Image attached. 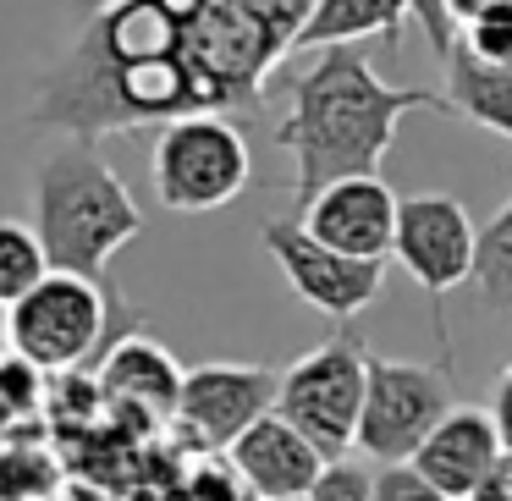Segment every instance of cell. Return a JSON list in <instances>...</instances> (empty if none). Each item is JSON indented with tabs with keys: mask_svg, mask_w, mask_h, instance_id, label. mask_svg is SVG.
<instances>
[{
	"mask_svg": "<svg viewBox=\"0 0 512 501\" xmlns=\"http://www.w3.org/2000/svg\"><path fill=\"white\" fill-rule=\"evenodd\" d=\"M413 111L452 116V100L386 83L358 45H325L287 83V122L276 127V144H287L292 166H298V193H292L298 210L336 177L380 171L397 122Z\"/></svg>",
	"mask_w": 512,
	"mask_h": 501,
	"instance_id": "6da1fadb",
	"label": "cell"
},
{
	"mask_svg": "<svg viewBox=\"0 0 512 501\" xmlns=\"http://www.w3.org/2000/svg\"><path fill=\"white\" fill-rule=\"evenodd\" d=\"M34 232L50 254V270L105 281V265L144 232V210L94 138H67L34 166Z\"/></svg>",
	"mask_w": 512,
	"mask_h": 501,
	"instance_id": "7a4b0ae2",
	"label": "cell"
},
{
	"mask_svg": "<svg viewBox=\"0 0 512 501\" xmlns=\"http://www.w3.org/2000/svg\"><path fill=\"white\" fill-rule=\"evenodd\" d=\"M111 309L116 298L105 281L78 276V270H50L34 292L6 309V342L34 375H67L83 369L111 336Z\"/></svg>",
	"mask_w": 512,
	"mask_h": 501,
	"instance_id": "3957f363",
	"label": "cell"
},
{
	"mask_svg": "<svg viewBox=\"0 0 512 501\" xmlns=\"http://www.w3.org/2000/svg\"><path fill=\"white\" fill-rule=\"evenodd\" d=\"M149 177H155V199L171 215H210L248 188L254 155L243 127H232L221 111H193L155 133Z\"/></svg>",
	"mask_w": 512,
	"mask_h": 501,
	"instance_id": "277c9868",
	"label": "cell"
},
{
	"mask_svg": "<svg viewBox=\"0 0 512 501\" xmlns=\"http://www.w3.org/2000/svg\"><path fill=\"white\" fill-rule=\"evenodd\" d=\"M364 386H369V347L342 325L320 347H309L298 364L281 369L276 413L287 424H298L325 457H347L358 446Z\"/></svg>",
	"mask_w": 512,
	"mask_h": 501,
	"instance_id": "5b68a950",
	"label": "cell"
},
{
	"mask_svg": "<svg viewBox=\"0 0 512 501\" xmlns=\"http://www.w3.org/2000/svg\"><path fill=\"white\" fill-rule=\"evenodd\" d=\"M452 375L435 364L369 353L364 419H358V452L375 463H408L424 446V435L452 413Z\"/></svg>",
	"mask_w": 512,
	"mask_h": 501,
	"instance_id": "8992f818",
	"label": "cell"
},
{
	"mask_svg": "<svg viewBox=\"0 0 512 501\" xmlns=\"http://www.w3.org/2000/svg\"><path fill=\"white\" fill-rule=\"evenodd\" d=\"M474 254H479V226H474L463 199H452V193H413V199H402L391 259L424 287L430 320H435V342L441 347H446L441 298L457 281H474Z\"/></svg>",
	"mask_w": 512,
	"mask_h": 501,
	"instance_id": "52a82bcc",
	"label": "cell"
},
{
	"mask_svg": "<svg viewBox=\"0 0 512 501\" xmlns=\"http://www.w3.org/2000/svg\"><path fill=\"white\" fill-rule=\"evenodd\" d=\"M265 254L276 259V270L287 276V287L298 292L309 309L331 314L336 325H347L353 314H364L380 298V281H386V259H358L342 248L320 243L303 221H265L259 232Z\"/></svg>",
	"mask_w": 512,
	"mask_h": 501,
	"instance_id": "ba28073f",
	"label": "cell"
},
{
	"mask_svg": "<svg viewBox=\"0 0 512 501\" xmlns=\"http://www.w3.org/2000/svg\"><path fill=\"white\" fill-rule=\"evenodd\" d=\"M281 369L270 364H199L182 380L177 424L210 452H232V441L259 424L265 413H276Z\"/></svg>",
	"mask_w": 512,
	"mask_h": 501,
	"instance_id": "9c48e42d",
	"label": "cell"
},
{
	"mask_svg": "<svg viewBox=\"0 0 512 501\" xmlns=\"http://www.w3.org/2000/svg\"><path fill=\"white\" fill-rule=\"evenodd\" d=\"M397 210L402 199L380 182V171H364V177H336L331 188H320L298 210V221L342 254L386 259L397 243Z\"/></svg>",
	"mask_w": 512,
	"mask_h": 501,
	"instance_id": "30bf717a",
	"label": "cell"
},
{
	"mask_svg": "<svg viewBox=\"0 0 512 501\" xmlns=\"http://www.w3.org/2000/svg\"><path fill=\"white\" fill-rule=\"evenodd\" d=\"M501 457H507V435H501L496 413L490 408H452L430 435H424V446L408 463L419 468L430 485H441L452 501H468Z\"/></svg>",
	"mask_w": 512,
	"mask_h": 501,
	"instance_id": "8fae6325",
	"label": "cell"
},
{
	"mask_svg": "<svg viewBox=\"0 0 512 501\" xmlns=\"http://www.w3.org/2000/svg\"><path fill=\"white\" fill-rule=\"evenodd\" d=\"M226 457H232V468L243 474V485L254 490L259 501L303 496V490H314L320 468L331 463V457H325L298 424L281 419V413H265L259 424H248V430L232 441Z\"/></svg>",
	"mask_w": 512,
	"mask_h": 501,
	"instance_id": "7c38bea8",
	"label": "cell"
},
{
	"mask_svg": "<svg viewBox=\"0 0 512 501\" xmlns=\"http://www.w3.org/2000/svg\"><path fill=\"white\" fill-rule=\"evenodd\" d=\"M182 380H188V369H182L160 342H149V336H122V342L105 347V364H100V375H94V386L111 402H127V408L149 413V419H177Z\"/></svg>",
	"mask_w": 512,
	"mask_h": 501,
	"instance_id": "4fadbf2b",
	"label": "cell"
},
{
	"mask_svg": "<svg viewBox=\"0 0 512 501\" xmlns=\"http://www.w3.org/2000/svg\"><path fill=\"white\" fill-rule=\"evenodd\" d=\"M446 100L474 127L512 138V61H490L457 39L446 56Z\"/></svg>",
	"mask_w": 512,
	"mask_h": 501,
	"instance_id": "5bb4252c",
	"label": "cell"
},
{
	"mask_svg": "<svg viewBox=\"0 0 512 501\" xmlns=\"http://www.w3.org/2000/svg\"><path fill=\"white\" fill-rule=\"evenodd\" d=\"M402 17H413V0H314L292 50L325 45H364V39H397Z\"/></svg>",
	"mask_w": 512,
	"mask_h": 501,
	"instance_id": "9a60e30c",
	"label": "cell"
},
{
	"mask_svg": "<svg viewBox=\"0 0 512 501\" xmlns=\"http://www.w3.org/2000/svg\"><path fill=\"white\" fill-rule=\"evenodd\" d=\"M50 276V254L28 221L0 215V309H12L23 292H34Z\"/></svg>",
	"mask_w": 512,
	"mask_h": 501,
	"instance_id": "2e32d148",
	"label": "cell"
},
{
	"mask_svg": "<svg viewBox=\"0 0 512 501\" xmlns=\"http://www.w3.org/2000/svg\"><path fill=\"white\" fill-rule=\"evenodd\" d=\"M474 287H479V298H485V309L512 314V199L479 226Z\"/></svg>",
	"mask_w": 512,
	"mask_h": 501,
	"instance_id": "e0dca14e",
	"label": "cell"
},
{
	"mask_svg": "<svg viewBox=\"0 0 512 501\" xmlns=\"http://www.w3.org/2000/svg\"><path fill=\"white\" fill-rule=\"evenodd\" d=\"M309 496L314 501H375V474L364 463H353V457H331Z\"/></svg>",
	"mask_w": 512,
	"mask_h": 501,
	"instance_id": "ac0fdd59",
	"label": "cell"
},
{
	"mask_svg": "<svg viewBox=\"0 0 512 501\" xmlns=\"http://www.w3.org/2000/svg\"><path fill=\"white\" fill-rule=\"evenodd\" d=\"M375 501H452V496L441 485H430L413 463H380L375 468Z\"/></svg>",
	"mask_w": 512,
	"mask_h": 501,
	"instance_id": "d6986e66",
	"label": "cell"
},
{
	"mask_svg": "<svg viewBox=\"0 0 512 501\" xmlns=\"http://www.w3.org/2000/svg\"><path fill=\"white\" fill-rule=\"evenodd\" d=\"M457 39H463V45H474L479 56H490V61H512V12L463 23V28H457Z\"/></svg>",
	"mask_w": 512,
	"mask_h": 501,
	"instance_id": "ffe728a7",
	"label": "cell"
},
{
	"mask_svg": "<svg viewBox=\"0 0 512 501\" xmlns=\"http://www.w3.org/2000/svg\"><path fill=\"white\" fill-rule=\"evenodd\" d=\"M413 23L424 28V39H430V50L435 56H452V45H457V23H452V12H446V0H413Z\"/></svg>",
	"mask_w": 512,
	"mask_h": 501,
	"instance_id": "44dd1931",
	"label": "cell"
},
{
	"mask_svg": "<svg viewBox=\"0 0 512 501\" xmlns=\"http://www.w3.org/2000/svg\"><path fill=\"white\" fill-rule=\"evenodd\" d=\"M446 12H452V23H479V17H496V12H512V0H446Z\"/></svg>",
	"mask_w": 512,
	"mask_h": 501,
	"instance_id": "7402d4cb",
	"label": "cell"
},
{
	"mask_svg": "<svg viewBox=\"0 0 512 501\" xmlns=\"http://www.w3.org/2000/svg\"><path fill=\"white\" fill-rule=\"evenodd\" d=\"M490 413H496L501 435H507V446H512V364L496 375V397H490Z\"/></svg>",
	"mask_w": 512,
	"mask_h": 501,
	"instance_id": "603a6c76",
	"label": "cell"
},
{
	"mask_svg": "<svg viewBox=\"0 0 512 501\" xmlns=\"http://www.w3.org/2000/svg\"><path fill=\"white\" fill-rule=\"evenodd\" d=\"M105 6H116V0H72V12H78V23H83V17H100Z\"/></svg>",
	"mask_w": 512,
	"mask_h": 501,
	"instance_id": "cb8c5ba5",
	"label": "cell"
},
{
	"mask_svg": "<svg viewBox=\"0 0 512 501\" xmlns=\"http://www.w3.org/2000/svg\"><path fill=\"white\" fill-rule=\"evenodd\" d=\"M276 501H314V496H309V490H303V496H276Z\"/></svg>",
	"mask_w": 512,
	"mask_h": 501,
	"instance_id": "d4e9b609",
	"label": "cell"
}]
</instances>
